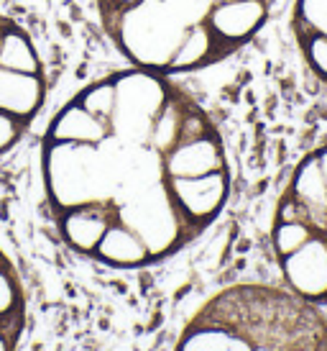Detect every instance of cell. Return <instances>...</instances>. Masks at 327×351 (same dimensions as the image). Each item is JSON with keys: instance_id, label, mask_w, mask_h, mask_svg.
Segmentation results:
<instances>
[{"instance_id": "cell-9", "label": "cell", "mask_w": 327, "mask_h": 351, "mask_svg": "<svg viewBox=\"0 0 327 351\" xmlns=\"http://www.w3.org/2000/svg\"><path fill=\"white\" fill-rule=\"evenodd\" d=\"M299 39H302V49H304L309 67L315 69L322 80H327V36H322V34H299Z\"/></svg>"}, {"instance_id": "cell-7", "label": "cell", "mask_w": 327, "mask_h": 351, "mask_svg": "<svg viewBox=\"0 0 327 351\" xmlns=\"http://www.w3.org/2000/svg\"><path fill=\"white\" fill-rule=\"evenodd\" d=\"M312 236H315V231L304 221H279L276 218V223H274V249H276V256L284 259L289 254H294L297 249L307 244Z\"/></svg>"}, {"instance_id": "cell-8", "label": "cell", "mask_w": 327, "mask_h": 351, "mask_svg": "<svg viewBox=\"0 0 327 351\" xmlns=\"http://www.w3.org/2000/svg\"><path fill=\"white\" fill-rule=\"evenodd\" d=\"M297 29L299 34L327 36V0H299Z\"/></svg>"}, {"instance_id": "cell-3", "label": "cell", "mask_w": 327, "mask_h": 351, "mask_svg": "<svg viewBox=\"0 0 327 351\" xmlns=\"http://www.w3.org/2000/svg\"><path fill=\"white\" fill-rule=\"evenodd\" d=\"M174 351H327V326L297 293L238 285L194 313Z\"/></svg>"}, {"instance_id": "cell-2", "label": "cell", "mask_w": 327, "mask_h": 351, "mask_svg": "<svg viewBox=\"0 0 327 351\" xmlns=\"http://www.w3.org/2000/svg\"><path fill=\"white\" fill-rule=\"evenodd\" d=\"M95 8L131 67L169 77L231 57L269 19V0H95Z\"/></svg>"}, {"instance_id": "cell-5", "label": "cell", "mask_w": 327, "mask_h": 351, "mask_svg": "<svg viewBox=\"0 0 327 351\" xmlns=\"http://www.w3.org/2000/svg\"><path fill=\"white\" fill-rule=\"evenodd\" d=\"M279 262L289 287L299 298L327 300V236L315 234L302 249Z\"/></svg>"}, {"instance_id": "cell-4", "label": "cell", "mask_w": 327, "mask_h": 351, "mask_svg": "<svg viewBox=\"0 0 327 351\" xmlns=\"http://www.w3.org/2000/svg\"><path fill=\"white\" fill-rule=\"evenodd\" d=\"M47 95L49 75L36 41L18 21L0 13V156L29 134Z\"/></svg>"}, {"instance_id": "cell-1", "label": "cell", "mask_w": 327, "mask_h": 351, "mask_svg": "<svg viewBox=\"0 0 327 351\" xmlns=\"http://www.w3.org/2000/svg\"><path fill=\"white\" fill-rule=\"evenodd\" d=\"M41 180L67 249L113 269L172 259L231 195L225 147L205 108L174 77L131 64L54 113Z\"/></svg>"}, {"instance_id": "cell-6", "label": "cell", "mask_w": 327, "mask_h": 351, "mask_svg": "<svg viewBox=\"0 0 327 351\" xmlns=\"http://www.w3.org/2000/svg\"><path fill=\"white\" fill-rule=\"evenodd\" d=\"M26 290L10 256L0 249V351H18L26 331Z\"/></svg>"}]
</instances>
